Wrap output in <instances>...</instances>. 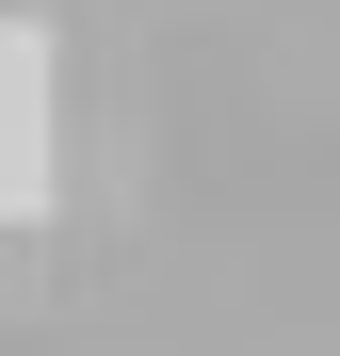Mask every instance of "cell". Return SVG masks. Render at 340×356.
Returning a JSON list of instances; mask_svg holds the SVG:
<instances>
[{
	"label": "cell",
	"instance_id": "obj_1",
	"mask_svg": "<svg viewBox=\"0 0 340 356\" xmlns=\"http://www.w3.org/2000/svg\"><path fill=\"white\" fill-rule=\"evenodd\" d=\"M49 146H65V65H49V17H0V227L49 211Z\"/></svg>",
	"mask_w": 340,
	"mask_h": 356
},
{
	"label": "cell",
	"instance_id": "obj_2",
	"mask_svg": "<svg viewBox=\"0 0 340 356\" xmlns=\"http://www.w3.org/2000/svg\"><path fill=\"white\" fill-rule=\"evenodd\" d=\"M0 17H33V0H0Z\"/></svg>",
	"mask_w": 340,
	"mask_h": 356
}]
</instances>
